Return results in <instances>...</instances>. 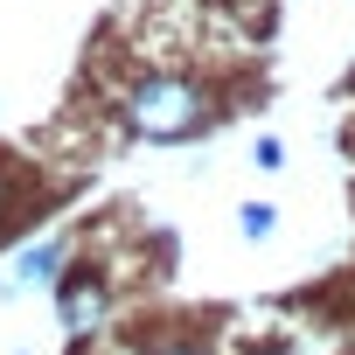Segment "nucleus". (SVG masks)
<instances>
[{"mask_svg":"<svg viewBox=\"0 0 355 355\" xmlns=\"http://www.w3.org/2000/svg\"><path fill=\"white\" fill-rule=\"evenodd\" d=\"M209 119V91L196 77H174V70H146L125 91V125L139 139H189Z\"/></svg>","mask_w":355,"mask_h":355,"instance_id":"f257e3e1","label":"nucleus"},{"mask_svg":"<svg viewBox=\"0 0 355 355\" xmlns=\"http://www.w3.org/2000/svg\"><path fill=\"white\" fill-rule=\"evenodd\" d=\"M56 313H63V327H70V334H91V327L105 320V286H98V279H63Z\"/></svg>","mask_w":355,"mask_h":355,"instance_id":"f03ea898","label":"nucleus"},{"mask_svg":"<svg viewBox=\"0 0 355 355\" xmlns=\"http://www.w3.org/2000/svg\"><path fill=\"white\" fill-rule=\"evenodd\" d=\"M63 258H70V251H63L56 237L28 244V251L15 258V286H56V279H63Z\"/></svg>","mask_w":355,"mask_h":355,"instance_id":"7ed1b4c3","label":"nucleus"},{"mask_svg":"<svg viewBox=\"0 0 355 355\" xmlns=\"http://www.w3.org/2000/svg\"><path fill=\"white\" fill-rule=\"evenodd\" d=\"M272 223H279V216H272L265 202H244V209H237V230H244V237H272Z\"/></svg>","mask_w":355,"mask_h":355,"instance_id":"20e7f679","label":"nucleus"},{"mask_svg":"<svg viewBox=\"0 0 355 355\" xmlns=\"http://www.w3.org/2000/svg\"><path fill=\"white\" fill-rule=\"evenodd\" d=\"M153 355H209V348H153Z\"/></svg>","mask_w":355,"mask_h":355,"instance_id":"39448f33","label":"nucleus"},{"mask_svg":"<svg viewBox=\"0 0 355 355\" xmlns=\"http://www.w3.org/2000/svg\"><path fill=\"white\" fill-rule=\"evenodd\" d=\"M0 209H8V196H0Z\"/></svg>","mask_w":355,"mask_h":355,"instance_id":"423d86ee","label":"nucleus"}]
</instances>
